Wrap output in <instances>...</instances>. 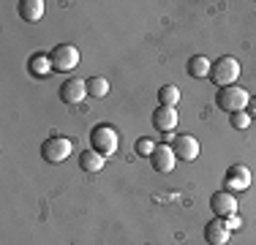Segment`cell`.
Listing matches in <instances>:
<instances>
[{"instance_id": "cell-15", "label": "cell", "mask_w": 256, "mask_h": 245, "mask_svg": "<svg viewBox=\"0 0 256 245\" xmlns=\"http://www.w3.org/2000/svg\"><path fill=\"white\" fill-rule=\"evenodd\" d=\"M28 68H30V74H33V76H41V79L50 76V74L54 71L50 54H33V58H30V63H28Z\"/></svg>"}, {"instance_id": "cell-21", "label": "cell", "mask_w": 256, "mask_h": 245, "mask_svg": "<svg viewBox=\"0 0 256 245\" xmlns=\"http://www.w3.org/2000/svg\"><path fill=\"white\" fill-rule=\"evenodd\" d=\"M224 224H226V229H229V232L242 229V218L237 216V212H234V216H229V218H224Z\"/></svg>"}, {"instance_id": "cell-16", "label": "cell", "mask_w": 256, "mask_h": 245, "mask_svg": "<svg viewBox=\"0 0 256 245\" xmlns=\"http://www.w3.org/2000/svg\"><path fill=\"white\" fill-rule=\"evenodd\" d=\"M188 74L196 79H207L210 76V60L204 58V54H194L191 60H188Z\"/></svg>"}, {"instance_id": "cell-5", "label": "cell", "mask_w": 256, "mask_h": 245, "mask_svg": "<svg viewBox=\"0 0 256 245\" xmlns=\"http://www.w3.org/2000/svg\"><path fill=\"white\" fill-rule=\"evenodd\" d=\"M50 60L54 71H74L79 66V49L74 44H60L50 52Z\"/></svg>"}, {"instance_id": "cell-1", "label": "cell", "mask_w": 256, "mask_h": 245, "mask_svg": "<svg viewBox=\"0 0 256 245\" xmlns=\"http://www.w3.org/2000/svg\"><path fill=\"white\" fill-rule=\"evenodd\" d=\"M216 104H218L221 112L234 114V112H246L248 104H251V96H248V90L237 88V84H232V88H218Z\"/></svg>"}, {"instance_id": "cell-20", "label": "cell", "mask_w": 256, "mask_h": 245, "mask_svg": "<svg viewBox=\"0 0 256 245\" xmlns=\"http://www.w3.org/2000/svg\"><path fill=\"white\" fill-rule=\"evenodd\" d=\"M134 150H136V152H139V156H144V158H150V156H153V150H156V144H153V142H150V139H148V136H139V139H136V144H134Z\"/></svg>"}, {"instance_id": "cell-8", "label": "cell", "mask_w": 256, "mask_h": 245, "mask_svg": "<svg viewBox=\"0 0 256 245\" xmlns=\"http://www.w3.org/2000/svg\"><path fill=\"white\" fill-rule=\"evenodd\" d=\"M210 207H212V216L229 218L237 212V196L229 194V191H216L210 196Z\"/></svg>"}, {"instance_id": "cell-14", "label": "cell", "mask_w": 256, "mask_h": 245, "mask_svg": "<svg viewBox=\"0 0 256 245\" xmlns=\"http://www.w3.org/2000/svg\"><path fill=\"white\" fill-rule=\"evenodd\" d=\"M20 16L25 22H38L44 16V3L41 0H20Z\"/></svg>"}, {"instance_id": "cell-6", "label": "cell", "mask_w": 256, "mask_h": 245, "mask_svg": "<svg viewBox=\"0 0 256 245\" xmlns=\"http://www.w3.org/2000/svg\"><path fill=\"white\" fill-rule=\"evenodd\" d=\"M251 188V169L242 166V164H234V166L226 169V177H224V191L229 194H240Z\"/></svg>"}, {"instance_id": "cell-12", "label": "cell", "mask_w": 256, "mask_h": 245, "mask_svg": "<svg viewBox=\"0 0 256 245\" xmlns=\"http://www.w3.org/2000/svg\"><path fill=\"white\" fill-rule=\"evenodd\" d=\"M229 234H232V232L226 229V224H224L221 218L210 220V224L204 226V240H207V245H226L229 242Z\"/></svg>"}, {"instance_id": "cell-7", "label": "cell", "mask_w": 256, "mask_h": 245, "mask_svg": "<svg viewBox=\"0 0 256 245\" xmlns=\"http://www.w3.org/2000/svg\"><path fill=\"white\" fill-rule=\"evenodd\" d=\"M169 147H172L178 161H194V158H199V142L191 134H178V136H172V144Z\"/></svg>"}, {"instance_id": "cell-17", "label": "cell", "mask_w": 256, "mask_h": 245, "mask_svg": "<svg viewBox=\"0 0 256 245\" xmlns=\"http://www.w3.org/2000/svg\"><path fill=\"white\" fill-rule=\"evenodd\" d=\"M158 101H161V106H174V104L180 101V90L174 88V84H164V88L158 90Z\"/></svg>"}, {"instance_id": "cell-9", "label": "cell", "mask_w": 256, "mask_h": 245, "mask_svg": "<svg viewBox=\"0 0 256 245\" xmlns=\"http://www.w3.org/2000/svg\"><path fill=\"white\" fill-rule=\"evenodd\" d=\"M150 164H153L156 172L169 174V172L174 169V164H178V158H174V152H172V147H169V144H156L153 156H150Z\"/></svg>"}, {"instance_id": "cell-4", "label": "cell", "mask_w": 256, "mask_h": 245, "mask_svg": "<svg viewBox=\"0 0 256 245\" xmlns=\"http://www.w3.org/2000/svg\"><path fill=\"white\" fill-rule=\"evenodd\" d=\"M71 150H74V144H71V139L66 136H50L44 144H41V158H44L46 164H63L66 158L71 156Z\"/></svg>"}, {"instance_id": "cell-13", "label": "cell", "mask_w": 256, "mask_h": 245, "mask_svg": "<svg viewBox=\"0 0 256 245\" xmlns=\"http://www.w3.org/2000/svg\"><path fill=\"white\" fill-rule=\"evenodd\" d=\"M104 164H106V158H104L101 152H96L93 147H90V150H82V156H79V169H82V172H90V174L101 172Z\"/></svg>"}, {"instance_id": "cell-2", "label": "cell", "mask_w": 256, "mask_h": 245, "mask_svg": "<svg viewBox=\"0 0 256 245\" xmlns=\"http://www.w3.org/2000/svg\"><path fill=\"white\" fill-rule=\"evenodd\" d=\"M237 76H240V63H237L234 58H229V54L218 58L216 63L210 66V79L218 88H232V84L237 82Z\"/></svg>"}, {"instance_id": "cell-22", "label": "cell", "mask_w": 256, "mask_h": 245, "mask_svg": "<svg viewBox=\"0 0 256 245\" xmlns=\"http://www.w3.org/2000/svg\"><path fill=\"white\" fill-rule=\"evenodd\" d=\"M248 114H251V120H256V98H251V104H248V109H246Z\"/></svg>"}, {"instance_id": "cell-11", "label": "cell", "mask_w": 256, "mask_h": 245, "mask_svg": "<svg viewBox=\"0 0 256 245\" xmlns=\"http://www.w3.org/2000/svg\"><path fill=\"white\" fill-rule=\"evenodd\" d=\"M84 96H90V93H88V82H82V79H68L60 88V98L66 104H82Z\"/></svg>"}, {"instance_id": "cell-10", "label": "cell", "mask_w": 256, "mask_h": 245, "mask_svg": "<svg viewBox=\"0 0 256 245\" xmlns=\"http://www.w3.org/2000/svg\"><path fill=\"white\" fill-rule=\"evenodd\" d=\"M178 112H174V106H158L153 112V128L161 134H172L174 128H178Z\"/></svg>"}, {"instance_id": "cell-18", "label": "cell", "mask_w": 256, "mask_h": 245, "mask_svg": "<svg viewBox=\"0 0 256 245\" xmlns=\"http://www.w3.org/2000/svg\"><path fill=\"white\" fill-rule=\"evenodd\" d=\"M88 93L93 96V98H104L109 93V82L104 76H93V79H88Z\"/></svg>"}, {"instance_id": "cell-3", "label": "cell", "mask_w": 256, "mask_h": 245, "mask_svg": "<svg viewBox=\"0 0 256 245\" xmlns=\"http://www.w3.org/2000/svg\"><path fill=\"white\" fill-rule=\"evenodd\" d=\"M90 144H93L96 152H101L104 158H109V156L118 152L120 136H118V131H114L112 126H104V122H101V126H96L93 134H90Z\"/></svg>"}, {"instance_id": "cell-19", "label": "cell", "mask_w": 256, "mask_h": 245, "mask_svg": "<svg viewBox=\"0 0 256 245\" xmlns=\"http://www.w3.org/2000/svg\"><path fill=\"white\" fill-rule=\"evenodd\" d=\"M229 122H232V128H237V131H246V128L251 126V114L248 112H234V114H229Z\"/></svg>"}]
</instances>
